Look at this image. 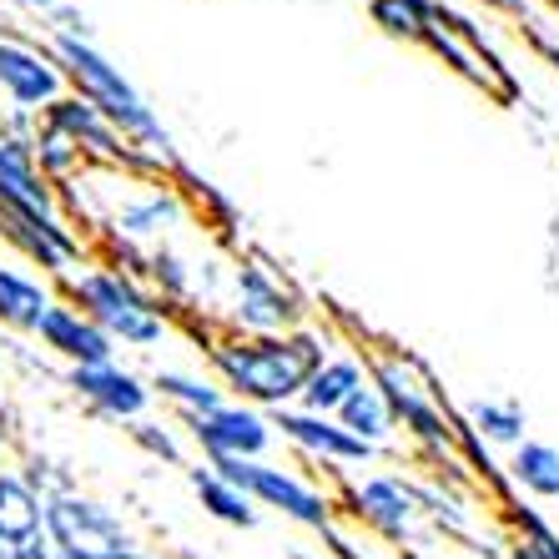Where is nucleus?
<instances>
[{"label": "nucleus", "mask_w": 559, "mask_h": 559, "mask_svg": "<svg viewBox=\"0 0 559 559\" xmlns=\"http://www.w3.org/2000/svg\"><path fill=\"white\" fill-rule=\"evenodd\" d=\"M323 358H328V333H318V328L277 333V338H237V333L207 338V368L217 378V389L233 404L262 408V414L298 408L302 383Z\"/></svg>", "instance_id": "nucleus-1"}, {"label": "nucleus", "mask_w": 559, "mask_h": 559, "mask_svg": "<svg viewBox=\"0 0 559 559\" xmlns=\"http://www.w3.org/2000/svg\"><path fill=\"white\" fill-rule=\"evenodd\" d=\"M40 40H46V51H51L56 66L66 71V92L81 96L86 106H96V111H102V117L131 142V152L146 156L156 171L177 167L171 131L162 127V117L152 111V102L136 92V81H131L127 71L96 46V40H76V36H61V31H46Z\"/></svg>", "instance_id": "nucleus-2"}, {"label": "nucleus", "mask_w": 559, "mask_h": 559, "mask_svg": "<svg viewBox=\"0 0 559 559\" xmlns=\"http://www.w3.org/2000/svg\"><path fill=\"white\" fill-rule=\"evenodd\" d=\"M61 302H71L76 312H86L117 348H156L171 338V308L156 298L146 283L127 277L121 267L92 258L86 267H76L71 277H61Z\"/></svg>", "instance_id": "nucleus-3"}, {"label": "nucleus", "mask_w": 559, "mask_h": 559, "mask_svg": "<svg viewBox=\"0 0 559 559\" xmlns=\"http://www.w3.org/2000/svg\"><path fill=\"white\" fill-rule=\"evenodd\" d=\"M192 202L182 197V187H171L167 177H131L121 171V187L102 197V207L86 217L106 248H162L177 227H187Z\"/></svg>", "instance_id": "nucleus-4"}, {"label": "nucleus", "mask_w": 559, "mask_h": 559, "mask_svg": "<svg viewBox=\"0 0 559 559\" xmlns=\"http://www.w3.org/2000/svg\"><path fill=\"white\" fill-rule=\"evenodd\" d=\"M212 468L227 484H237L258 509H273V514L302 524V530L333 534V524H338V499L283 464H267V459H217Z\"/></svg>", "instance_id": "nucleus-5"}, {"label": "nucleus", "mask_w": 559, "mask_h": 559, "mask_svg": "<svg viewBox=\"0 0 559 559\" xmlns=\"http://www.w3.org/2000/svg\"><path fill=\"white\" fill-rule=\"evenodd\" d=\"M368 383L383 393V404L393 408V424H399L418 449H429V454H439V459L454 454L459 429H454V418H449V408L433 399L424 368L399 358V353H383V358L368 364Z\"/></svg>", "instance_id": "nucleus-6"}, {"label": "nucleus", "mask_w": 559, "mask_h": 559, "mask_svg": "<svg viewBox=\"0 0 559 559\" xmlns=\"http://www.w3.org/2000/svg\"><path fill=\"white\" fill-rule=\"evenodd\" d=\"M46 549L56 559H117L136 549V539L117 509L71 484V489L46 495Z\"/></svg>", "instance_id": "nucleus-7"}, {"label": "nucleus", "mask_w": 559, "mask_h": 559, "mask_svg": "<svg viewBox=\"0 0 559 559\" xmlns=\"http://www.w3.org/2000/svg\"><path fill=\"white\" fill-rule=\"evenodd\" d=\"M0 242L11 248L15 262H26L31 273L51 277H71L76 267L92 262V233H81L66 212H15L0 207Z\"/></svg>", "instance_id": "nucleus-8"}, {"label": "nucleus", "mask_w": 559, "mask_h": 559, "mask_svg": "<svg viewBox=\"0 0 559 559\" xmlns=\"http://www.w3.org/2000/svg\"><path fill=\"white\" fill-rule=\"evenodd\" d=\"M227 333L237 338H277L308 328V308L283 277L258 258H242L233 267V293H227Z\"/></svg>", "instance_id": "nucleus-9"}, {"label": "nucleus", "mask_w": 559, "mask_h": 559, "mask_svg": "<svg viewBox=\"0 0 559 559\" xmlns=\"http://www.w3.org/2000/svg\"><path fill=\"white\" fill-rule=\"evenodd\" d=\"M343 509L353 514V524H364L368 534H378L383 545H414L429 514H424V495L418 484L404 474H368V479H353L343 489Z\"/></svg>", "instance_id": "nucleus-10"}, {"label": "nucleus", "mask_w": 559, "mask_h": 559, "mask_svg": "<svg viewBox=\"0 0 559 559\" xmlns=\"http://www.w3.org/2000/svg\"><path fill=\"white\" fill-rule=\"evenodd\" d=\"M61 96H66V71L46 51V40L0 36V102H5V111L40 117Z\"/></svg>", "instance_id": "nucleus-11"}, {"label": "nucleus", "mask_w": 559, "mask_h": 559, "mask_svg": "<svg viewBox=\"0 0 559 559\" xmlns=\"http://www.w3.org/2000/svg\"><path fill=\"white\" fill-rule=\"evenodd\" d=\"M182 429H187V439L202 449L207 464H217V459H267V449L277 443L273 418L262 414V408L233 404V399L202 418H187Z\"/></svg>", "instance_id": "nucleus-12"}, {"label": "nucleus", "mask_w": 559, "mask_h": 559, "mask_svg": "<svg viewBox=\"0 0 559 559\" xmlns=\"http://www.w3.org/2000/svg\"><path fill=\"white\" fill-rule=\"evenodd\" d=\"M66 389L76 393L81 404L92 408V414L111 418V424H142L152 414V383H146L136 368L117 364H96V368H66Z\"/></svg>", "instance_id": "nucleus-13"}, {"label": "nucleus", "mask_w": 559, "mask_h": 559, "mask_svg": "<svg viewBox=\"0 0 559 559\" xmlns=\"http://www.w3.org/2000/svg\"><path fill=\"white\" fill-rule=\"evenodd\" d=\"M267 418H273L277 439H287L298 454L318 459L323 468H364L378 459V449H368L364 439H353L338 418L302 414V408H283V414H267Z\"/></svg>", "instance_id": "nucleus-14"}, {"label": "nucleus", "mask_w": 559, "mask_h": 559, "mask_svg": "<svg viewBox=\"0 0 559 559\" xmlns=\"http://www.w3.org/2000/svg\"><path fill=\"white\" fill-rule=\"evenodd\" d=\"M36 348L51 353V358H61L66 368H96V364H117V343L106 338L102 328L86 318V312H76L71 302L56 298L51 312L40 318L36 328Z\"/></svg>", "instance_id": "nucleus-15"}, {"label": "nucleus", "mask_w": 559, "mask_h": 559, "mask_svg": "<svg viewBox=\"0 0 559 559\" xmlns=\"http://www.w3.org/2000/svg\"><path fill=\"white\" fill-rule=\"evenodd\" d=\"M61 298L51 277L31 273L26 262L0 258V328L15 338H36L40 318L51 312V302Z\"/></svg>", "instance_id": "nucleus-16"}, {"label": "nucleus", "mask_w": 559, "mask_h": 559, "mask_svg": "<svg viewBox=\"0 0 559 559\" xmlns=\"http://www.w3.org/2000/svg\"><path fill=\"white\" fill-rule=\"evenodd\" d=\"M0 207L61 212V192L40 177L31 142H21V136H0Z\"/></svg>", "instance_id": "nucleus-17"}, {"label": "nucleus", "mask_w": 559, "mask_h": 559, "mask_svg": "<svg viewBox=\"0 0 559 559\" xmlns=\"http://www.w3.org/2000/svg\"><path fill=\"white\" fill-rule=\"evenodd\" d=\"M46 539V495L21 474L0 468V549H21Z\"/></svg>", "instance_id": "nucleus-18"}, {"label": "nucleus", "mask_w": 559, "mask_h": 559, "mask_svg": "<svg viewBox=\"0 0 559 559\" xmlns=\"http://www.w3.org/2000/svg\"><path fill=\"white\" fill-rule=\"evenodd\" d=\"M364 383H368V364L358 358V353H328L323 364L312 368L308 383H302L298 408H302V414L333 418L343 404H348V393L364 389Z\"/></svg>", "instance_id": "nucleus-19"}, {"label": "nucleus", "mask_w": 559, "mask_h": 559, "mask_svg": "<svg viewBox=\"0 0 559 559\" xmlns=\"http://www.w3.org/2000/svg\"><path fill=\"white\" fill-rule=\"evenodd\" d=\"M504 479L534 504H559V443L524 439L520 449H509Z\"/></svg>", "instance_id": "nucleus-20"}, {"label": "nucleus", "mask_w": 559, "mask_h": 559, "mask_svg": "<svg viewBox=\"0 0 559 559\" xmlns=\"http://www.w3.org/2000/svg\"><path fill=\"white\" fill-rule=\"evenodd\" d=\"M464 433L474 443L495 449H520L530 439V414L520 399H468L464 404Z\"/></svg>", "instance_id": "nucleus-21"}, {"label": "nucleus", "mask_w": 559, "mask_h": 559, "mask_svg": "<svg viewBox=\"0 0 559 559\" xmlns=\"http://www.w3.org/2000/svg\"><path fill=\"white\" fill-rule=\"evenodd\" d=\"M152 399H162V404L171 408V414L182 418H202V414H212V408H222L227 404V393L217 389V378L212 373H187V368H156L152 378Z\"/></svg>", "instance_id": "nucleus-22"}, {"label": "nucleus", "mask_w": 559, "mask_h": 559, "mask_svg": "<svg viewBox=\"0 0 559 559\" xmlns=\"http://www.w3.org/2000/svg\"><path fill=\"white\" fill-rule=\"evenodd\" d=\"M187 484H192L197 504H202V514H212L217 524H227V530H252V524L262 520V509L252 504L237 484H227L212 464H192L187 468Z\"/></svg>", "instance_id": "nucleus-23"}, {"label": "nucleus", "mask_w": 559, "mask_h": 559, "mask_svg": "<svg viewBox=\"0 0 559 559\" xmlns=\"http://www.w3.org/2000/svg\"><path fill=\"white\" fill-rule=\"evenodd\" d=\"M368 21L389 40H418L429 46L439 31V5L433 0H368Z\"/></svg>", "instance_id": "nucleus-24"}, {"label": "nucleus", "mask_w": 559, "mask_h": 559, "mask_svg": "<svg viewBox=\"0 0 559 559\" xmlns=\"http://www.w3.org/2000/svg\"><path fill=\"white\" fill-rule=\"evenodd\" d=\"M333 418H338V424L353 433V439H364L368 449H383V443L393 439V429H399V424H393V408L383 404V393H378L373 383L353 389L348 404H343Z\"/></svg>", "instance_id": "nucleus-25"}, {"label": "nucleus", "mask_w": 559, "mask_h": 559, "mask_svg": "<svg viewBox=\"0 0 559 559\" xmlns=\"http://www.w3.org/2000/svg\"><path fill=\"white\" fill-rule=\"evenodd\" d=\"M509 559H559V524L530 504H509Z\"/></svg>", "instance_id": "nucleus-26"}, {"label": "nucleus", "mask_w": 559, "mask_h": 559, "mask_svg": "<svg viewBox=\"0 0 559 559\" xmlns=\"http://www.w3.org/2000/svg\"><path fill=\"white\" fill-rule=\"evenodd\" d=\"M31 156H36V167H40V177L61 192L66 182H76L81 171H86V156L76 152V146L66 142L61 131H51L46 121L36 127V136H31Z\"/></svg>", "instance_id": "nucleus-27"}, {"label": "nucleus", "mask_w": 559, "mask_h": 559, "mask_svg": "<svg viewBox=\"0 0 559 559\" xmlns=\"http://www.w3.org/2000/svg\"><path fill=\"white\" fill-rule=\"evenodd\" d=\"M146 283H152V293L167 302V308L171 302H197V267L171 248V242L152 248V273H146Z\"/></svg>", "instance_id": "nucleus-28"}, {"label": "nucleus", "mask_w": 559, "mask_h": 559, "mask_svg": "<svg viewBox=\"0 0 559 559\" xmlns=\"http://www.w3.org/2000/svg\"><path fill=\"white\" fill-rule=\"evenodd\" d=\"M127 433H131V443H136L142 454L162 459V464H182V459H187L182 429H177V424H167V418H152V414H146L142 424H131Z\"/></svg>", "instance_id": "nucleus-29"}, {"label": "nucleus", "mask_w": 559, "mask_h": 559, "mask_svg": "<svg viewBox=\"0 0 559 559\" xmlns=\"http://www.w3.org/2000/svg\"><path fill=\"white\" fill-rule=\"evenodd\" d=\"M46 31H61V36H76V40H96L92 15L76 11V5H61V11L51 15V26H46Z\"/></svg>", "instance_id": "nucleus-30"}, {"label": "nucleus", "mask_w": 559, "mask_h": 559, "mask_svg": "<svg viewBox=\"0 0 559 559\" xmlns=\"http://www.w3.org/2000/svg\"><path fill=\"white\" fill-rule=\"evenodd\" d=\"M11 11H26V15H40V21H51L56 11H61L66 0H5Z\"/></svg>", "instance_id": "nucleus-31"}, {"label": "nucleus", "mask_w": 559, "mask_h": 559, "mask_svg": "<svg viewBox=\"0 0 559 559\" xmlns=\"http://www.w3.org/2000/svg\"><path fill=\"white\" fill-rule=\"evenodd\" d=\"M0 559H56L51 549H46V539L40 545H21V549H0Z\"/></svg>", "instance_id": "nucleus-32"}, {"label": "nucleus", "mask_w": 559, "mask_h": 559, "mask_svg": "<svg viewBox=\"0 0 559 559\" xmlns=\"http://www.w3.org/2000/svg\"><path fill=\"white\" fill-rule=\"evenodd\" d=\"M117 559H152V555H146V549L136 545V549H127V555H117Z\"/></svg>", "instance_id": "nucleus-33"}, {"label": "nucleus", "mask_w": 559, "mask_h": 559, "mask_svg": "<svg viewBox=\"0 0 559 559\" xmlns=\"http://www.w3.org/2000/svg\"><path fill=\"white\" fill-rule=\"evenodd\" d=\"M0 414H5V408H0Z\"/></svg>", "instance_id": "nucleus-34"}]
</instances>
